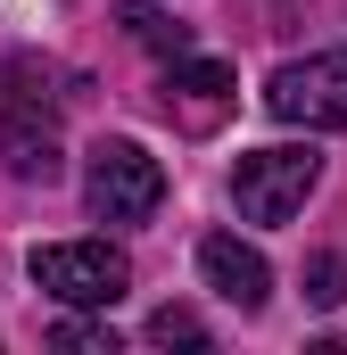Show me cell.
Wrapping results in <instances>:
<instances>
[{"instance_id": "1", "label": "cell", "mask_w": 347, "mask_h": 355, "mask_svg": "<svg viewBox=\"0 0 347 355\" xmlns=\"http://www.w3.org/2000/svg\"><path fill=\"white\" fill-rule=\"evenodd\" d=\"M83 198H91V215H108V223H149L158 198H166V166L141 141H99L91 174H83Z\"/></svg>"}, {"instance_id": "2", "label": "cell", "mask_w": 347, "mask_h": 355, "mask_svg": "<svg viewBox=\"0 0 347 355\" xmlns=\"http://www.w3.org/2000/svg\"><path fill=\"white\" fill-rule=\"evenodd\" d=\"M264 107H273L281 124L339 132V124H347V50H314V58H289V67H273Z\"/></svg>"}, {"instance_id": "3", "label": "cell", "mask_w": 347, "mask_h": 355, "mask_svg": "<svg viewBox=\"0 0 347 355\" xmlns=\"http://www.w3.org/2000/svg\"><path fill=\"white\" fill-rule=\"evenodd\" d=\"M124 281H133V265L108 240H50V248H33V289H50L58 306H116Z\"/></svg>"}, {"instance_id": "4", "label": "cell", "mask_w": 347, "mask_h": 355, "mask_svg": "<svg viewBox=\"0 0 347 355\" xmlns=\"http://www.w3.org/2000/svg\"><path fill=\"white\" fill-rule=\"evenodd\" d=\"M314 182H323V157L314 149H248L232 166V198H240L248 223H289Z\"/></svg>"}, {"instance_id": "5", "label": "cell", "mask_w": 347, "mask_h": 355, "mask_svg": "<svg viewBox=\"0 0 347 355\" xmlns=\"http://www.w3.org/2000/svg\"><path fill=\"white\" fill-rule=\"evenodd\" d=\"M198 272H207V289H215L223 306H240V314H257L264 297H273V265H264L248 240H232V232L198 240Z\"/></svg>"}, {"instance_id": "6", "label": "cell", "mask_w": 347, "mask_h": 355, "mask_svg": "<svg viewBox=\"0 0 347 355\" xmlns=\"http://www.w3.org/2000/svg\"><path fill=\"white\" fill-rule=\"evenodd\" d=\"M0 157H8V174H17V182H58V174H67L50 107H33V99H8V116H0Z\"/></svg>"}, {"instance_id": "7", "label": "cell", "mask_w": 347, "mask_h": 355, "mask_svg": "<svg viewBox=\"0 0 347 355\" xmlns=\"http://www.w3.org/2000/svg\"><path fill=\"white\" fill-rule=\"evenodd\" d=\"M166 99H182V107H190V124H215V116L232 107V67H215V58H174Z\"/></svg>"}, {"instance_id": "8", "label": "cell", "mask_w": 347, "mask_h": 355, "mask_svg": "<svg viewBox=\"0 0 347 355\" xmlns=\"http://www.w3.org/2000/svg\"><path fill=\"white\" fill-rule=\"evenodd\" d=\"M116 25H124L141 50H158V58H182V50H190V25H174L166 8H116Z\"/></svg>"}, {"instance_id": "9", "label": "cell", "mask_w": 347, "mask_h": 355, "mask_svg": "<svg viewBox=\"0 0 347 355\" xmlns=\"http://www.w3.org/2000/svg\"><path fill=\"white\" fill-rule=\"evenodd\" d=\"M306 297L314 306H339L347 297V257H306Z\"/></svg>"}, {"instance_id": "10", "label": "cell", "mask_w": 347, "mask_h": 355, "mask_svg": "<svg viewBox=\"0 0 347 355\" xmlns=\"http://www.w3.org/2000/svg\"><path fill=\"white\" fill-rule=\"evenodd\" d=\"M149 339H158V347H198L207 331H198V314H190V306H158V322H149Z\"/></svg>"}, {"instance_id": "11", "label": "cell", "mask_w": 347, "mask_h": 355, "mask_svg": "<svg viewBox=\"0 0 347 355\" xmlns=\"http://www.w3.org/2000/svg\"><path fill=\"white\" fill-rule=\"evenodd\" d=\"M50 347H75V355H116V331H99V322H58V331H50Z\"/></svg>"}]
</instances>
